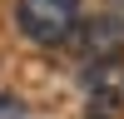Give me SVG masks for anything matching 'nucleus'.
<instances>
[{"mask_svg":"<svg viewBox=\"0 0 124 119\" xmlns=\"http://www.w3.org/2000/svg\"><path fill=\"white\" fill-rule=\"evenodd\" d=\"M79 0H15V25L35 45H65L79 30Z\"/></svg>","mask_w":124,"mask_h":119,"instance_id":"1","label":"nucleus"},{"mask_svg":"<svg viewBox=\"0 0 124 119\" xmlns=\"http://www.w3.org/2000/svg\"><path fill=\"white\" fill-rule=\"evenodd\" d=\"M75 40H79V60H124V20L119 15L79 20Z\"/></svg>","mask_w":124,"mask_h":119,"instance_id":"2","label":"nucleus"},{"mask_svg":"<svg viewBox=\"0 0 124 119\" xmlns=\"http://www.w3.org/2000/svg\"><path fill=\"white\" fill-rule=\"evenodd\" d=\"M85 89H89V99H94V114L99 109H119L124 104V60H85Z\"/></svg>","mask_w":124,"mask_h":119,"instance_id":"3","label":"nucleus"},{"mask_svg":"<svg viewBox=\"0 0 124 119\" xmlns=\"http://www.w3.org/2000/svg\"><path fill=\"white\" fill-rule=\"evenodd\" d=\"M0 119H25V104L10 99V94H0Z\"/></svg>","mask_w":124,"mask_h":119,"instance_id":"4","label":"nucleus"},{"mask_svg":"<svg viewBox=\"0 0 124 119\" xmlns=\"http://www.w3.org/2000/svg\"><path fill=\"white\" fill-rule=\"evenodd\" d=\"M114 5H124V0H114Z\"/></svg>","mask_w":124,"mask_h":119,"instance_id":"5","label":"nucleus"}]
</instances>
